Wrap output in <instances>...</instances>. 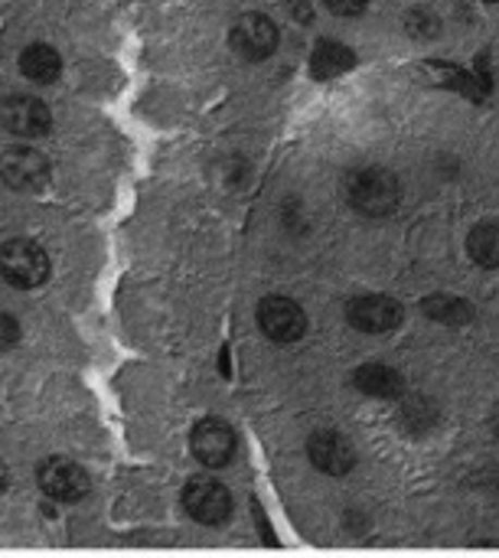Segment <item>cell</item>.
<instances>
[{
  "mask_svg": "<svg viewBox=\"0 0 499 558\" xmlns=\"http://www.w3.org/2000/svg\"><path fill=\"white\" fill-rule=\"evenodd\" d=\"M20 343V320L7 311H0V353Z\"/></svg>",
  "mask_w": 499,
  "mask_h": 558,
  "instance_id": "cell-20",
  "label": "cell"
},
{
  "mask_svg": "<svg viewBox=\"0 0 499 558\" xmlns=\"http://www.w3.org/2000/svg\"><path fill=\"white\" fill-rule=\"evenodd\" d=\"M464 252L480 271H499V219H480L477 226H471Z\"/></svg>",
  "mask_w": 499,
  "mask_h": 558,
  "instance_id": "cell-17",
  "label": "cell"
},
{
  "mask_svg": "<svg viewBox=\"0 0 499 558\" xmlns=\"http://www.w3.org/2000/svg\"><path fill=\"white\" fill-rule=\"evenodd\" d=\"M405 29L418 39H435L441 36V16L428 7H415L405 13Z\"/></svg>",
  "mask_w": 499,
  "mask_h": 558,
  "instance_id": "cell-19",
  "label": "cell"
},
{
  "mask_svg": "<svg viewBox=\"0 0 499 558\" xmlns=\"http://www.w3.org/2000/svg\"><path fill=\"white\" fill-rule=\"evenodd\" d=\"M484 3H499V0H484Z\"/></svg>",
  "mask_w": 499,
  "mask_h": 558,
  "instance_id": "cell-23",
  "label": "cell"
},
{
  "mask_svg": "<svg viewBox=\"0 0 499 558\" xmlns=\"http://www.w3.org/2000/svg\"><path fill=\"white\" fill-rule=\"evenodd\" d=\"M20 69H23V75H26L29 82H36V85H52V82L59 78V72H62V59H59V52H56L52 46L33 43V46L23 49Z\"/></svg>",
  "mask_w": 499,
  "mask_h": 558,
  "instance_id": "cell-18",
  "label": "cell"
},
{
  "mask_svg": "<svg viewBox=\"0 0 499 558\" xmlns=\"http://www.w3.org/2000/svg\"><path fill=\"white\" fill-rule=\"evenodd\" d=\"M350 389L369 402H402L412 392L405 373L382 360H369V363H360L356 369H350Z\"/></svg>",
  "mask_w": 499,
  "mask_h": 558,
  "instance_id": "cell-10",
  "label": "cell"
},
{
  "mask_svg": "<svg viewBox=\"0 0 499 558\" xmlns=\"http://www.w3.org/2000/svg\"><path fill=\"white\" fill-rule=\"evenodd\" d=\"M487 428H490V435L499 441V402H494V409L487 415Z\"/></svg>",
  "mask_w": 499,
  "mask_h": 558,
  "instance_id": "cell-22",
  "label": "cell"
},
{
  "mask_svg": "<svg viewBox=\"0 0 499 558\" xmlns=\"http://www.w3.org/2000/svg\"><path fill=\"white\" fill-rule=\"evenodd\" d=\"M180 507L196 526H209V530L226 526L232 520V513H235L232 490L222 481L209 477V474H196V477L186 481V487L180 494Z\"/></svg>",
  "mask_w": 499,
  "mask_h": 558,
  "instance_id": "cell-4",
  "label": "cell"
},
{
  "mask_svg": "<svg viewBox=\"0 0 499 558\" xmlns=\"http://www.w3.org/2000/svg\"><path fill=\"white\" fill-rule=\"evenodd\" d=\"M343 196L350 203V209L363 219H389L392 213H399L402 206V180L399 173H392L389 167L369 163L360 167L346 177L343 183Z\"/></svg>",
  "mask_w": 499,
  "mask_h": 558,
  "instance_id": "cell-1",
  "label": "cell"
},
{
  "mask_svg": "<svg viewBox=\"0 0 499 558\" xmlns=\"http://www.w3.org/2000/svg\"><path fill=\"white\" fill-rule=\"evenodd\" d=\"M304 458L317 474H324L330 481L350 477L356 471V464H360L356 445L333 425H320L304 438Z\"/></svg>",
  "mask_w": 499,
  "mask_h": 558,
  "instance_id": "cell-5",
  "label": "cell"
},
{
  "mask_svg": "<svg viewBox=\"0 0 499 558\" xmlns=\"http://www.w3.org/2000/svg\"><path fill=\"white\" fill-rule=\"evenodd\" d=\"M343 320L363 337H389L405 324V304L386 291H360L346 298Z\"/></svg>",
  "mask_w": 499,
  "mask_h": 558,
  "instance_id": "cell-2",
  "label": "cell"
},
{
  "mask_svg": "<svg viewBox=\"0 0 499 558\" xmlns=\"http://www.w3.org/2000/svg\"><path fill=\"white\" fill-rule=\"evenodd\" d=\"M255 324L261 337L275 347H294L307 337L311 317L291 294H265L255 307Z\"/></svg>",
  "mask_w": 499,
  "mask_h": 558,
  "instance_id": "cell-3",
  "label": "cell"
},
{
  "mask_svg": "<svg viewBox=\"0 0 499 558\" xmlns=\"http://www.w3.org/2000/svg\"><path fill=\"white\" fill-rule=\"evenodd\" d=\"M0 275L7 278V284H13L20 291H33V288H42L49 281L52 262L39 242L10 239L0 245Z\"/></svg>",
  "mask_w": 499,
  "mask_h": 558,
  "instance_id": "cell-7",
  "label": "cell"
},
{
  "mask_svg": "<svg viewBox=\"0 0 499 558\" xmlns=\"http://www.w3.org/2000/svg\"><path fill=\"white\" fill-rule=\"evenodd\" d=\"M418 311H422V317L428 324H438V327H448V330H464V327H474V320H477L474 301L464 298V294H454V291L425 294Z\"/></svg>",
  "mask_w": 499,
  "mask_h": 558,
  "instance_id": "cell-14",
  "label": "cell"
},
{
  "mask_svg": "<svg viewBox=\"0 0 499 558\" xmlns=\"http://www.w3.org/2000/svg\"><path fill=\"white\" fill-rule=\"evenodd\" d=\"M307 65H311V75H314L317 82H330V78L346 75V72L356 65V52H353L343 39L324 36V39L314 43Z\"/></svg>",
  "mask_w": 499,
  "mask_h": 558,
  "instance_id": "cell-16",
  "label": "cell"
},
{
  "mask_svg": "<svg viewBox=\"0 0 499 558\" xmlns=\"http://www.w3.org/2000/svg\"><path fill=\"white\" fill-rule=\"evenodd\" d=\"M0 177L16 193H39L49 180V160L36 147H10L0 157Z\"/></svg>",
  "mask_w": 499,
  "mask_h": 558,
  "instance_id": "cell-11",
  "label": "cell"
},
{
  "mask_svg": "<svg viewBox=\"0 0 499 558\" xmlns=\"http://www.w3.org/2000/svg\"><path fill=\"white\" fill-rule=\"evenodd\" d=\"M320 3L337 16H363L369 7V0H320Z\"/></svg>",
  "mask_w": 499,
  "mask_h": 558,
  "instance_id": "cell-21",
  "label": "cell"
},
{
  "mask_svg": "<svg viewBox=\"0 0 499 558\" xmlns=\"http://www.w3.org/2000/svg\"><path fill=\"white\" fill-rule=\"evenodd\" d=\"M186 445L193 461L206 471H226L239 454V435L219 415H203L199 422H193Z\"/></svg>",
  "mask_w": 499,
  "mask_h": 558,
  "instance_id": "cell-6",
  "label": "cell"
},
{
  "mask_svg": "<svg viewBox=\"0 0 499 558\" xmlns=\"http://www.w3.org/2000/svg\"><path fill=\"white\" fill-rule=\"evenodd\" d=\"M422 72L428 75L431 85L438 88H448L467 101H484L490 95V78H484L480 72L467 69V65H458V62H448V59H428L422 65Z\"/></svg>",
  "mask_w": 499,
  "mask_h": 558,
  "instance_id": "cell-12",
  "label": "cell"
},
{
  "mask_svg": "<svg viewBox=\"0 0 499 558\" xmlns=\"http://www.w3.org/2000/svg\"><path fill=\"white\" fill-rule=\"evenodd\" d=\"M36 484H39V490H42L49 500L69 504V507L78 504V500H85V497L92 494V477H88V471H85L82 464L69 461V458H59V454L39 461V468H36Z\"/></svg>",
  "mask_w": 499,
  "mask_h": 558,
  "instance_id": "cell-9",
  "label": "cell"
},
{
  "mask_svg": "<svg viewBox=\"0 0 499 558\" xmlns=\"http://www.w3.org/2000/svg\"><path fill=\"white\" fill-rule=\"evenodd\" d=\"M399 405V425L409 438H428L438 432L441 425V405L438 399L425 396V392H409Z\"/></svg>",
  "mask_w": 499,
  "mask_h": 558,
  "instance_id": "cell-15",
  "label": "cell"
},
{
  "mask_svg": "<svg viewBox=\"0 0 499 558\" xmlns=\"http://www.w3.org/2000/svg\"><path fill=\"white\" fill-rule=\"evenodd\" d=\"M229 46L239 59L245 62H265L278 52L281 46V29L278 23L261 13V10H252V13H242L232 29H229Z\"/></svg>",
  "mask_w": 499,
  "mask_h": 558,
  "instance_id": "cell-8",
  "label": "cell"
},
{
  "mask_svg": "<svg viewBox=\"0 0 499 558\" xmlns=\"http://www.w3.org/2000/svg\"><path fill=\"white\" fill-rule=\"evenodd\" d=\"M0 121H3V128H7L10 134L33 141V137L49 134V128H52V111H49L39 98H33V95H13V98L3 101Z\"/></svg>",
  "mask_w": 499,
  "mask_h": 558,
  "instance_id": "cell-13",
  "label": "cell"
}]
</instances>
